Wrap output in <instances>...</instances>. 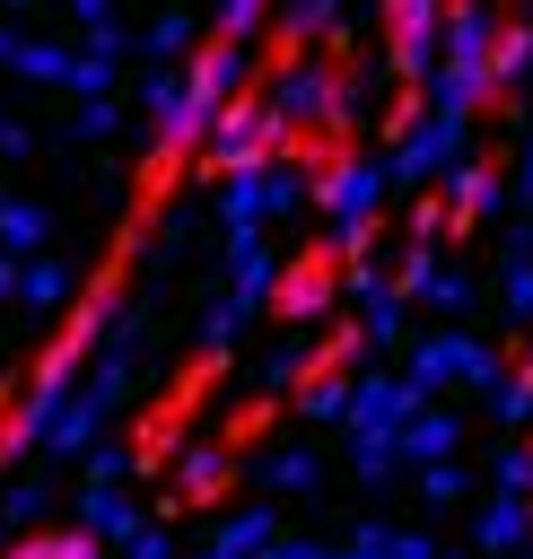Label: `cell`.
Here are the masks:
<instances>
[{"instance_id":"obj_1","label":"cell","mask_w":533,"mask_h":559,"mask_svg":"<svg viewBox=\"0 0 533 559\" xmlns=\"http://www.w3.org/2000/svg\"><path fill=\"white\" fill-rule=\"evenodd\" d=\"M236 480H245V454L218 437H183L166 454V507H227Z\"/></svg>"},{"instance_id":"obj_2","label":"cell","mask_w":533,"mask_h":559,"mask_svg":"<svg viewBox=\"0 0 533 559\" xmlns=\"http://www.w3.org/2000/svg\"><path fill=\"white\" fill-rule=\"evenodd\" d=\"M0 559H105V533H87V524H26Z\"/></svg>"}]
</instances>
